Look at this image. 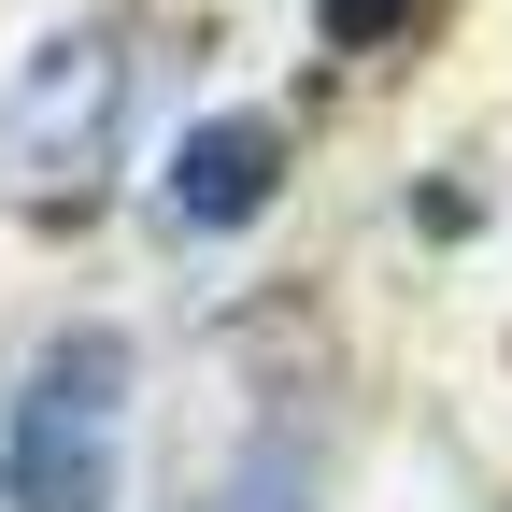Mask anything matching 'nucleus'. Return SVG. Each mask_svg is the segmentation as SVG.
<instances>
[{"label":"nucleus","mask_w":512,"mask_h":512,"mask_svg":"<svg viewBox=\"0 0 512 512\" xmlns=\"http://www.w3.org/2000/svg\"><path fill=\"white\" fill-rule=\"evenodd\" d=\"M271 157H285V143H271V128H256V114L200 128V143L171 157V214H185V228H242L256 200H271Z\"/></svg>","instance_id":"obj_1"},{"label":"nucleus","mask_w":512,"mask_h":512,"mask_svg":"<svg viewBox=\"0 0 512 512\" xmlns=\"http://www.w3.org/2000/svg\"><path fill=\"white\" fill-rule=\"evenodd\" d=\"M399 15H413V0H328V43H384Z\"/></svg>","instance_id":"obj_2"}]
</instances>
